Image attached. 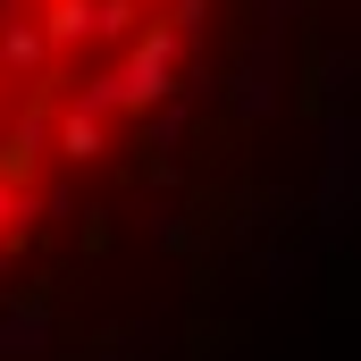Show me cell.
<instances>
[{
    "mask_svg": "<svg viewBox=\"0 0 361 361\" xmlns=\"http://www.w3.org/2000/svg\"><path fill=\"white\" fill-rule=\"evenodd\" d=\"M210 0H0V269L177 126Z\"/></svg>",
    "mask_w": 361,
    "mask_h": 361,
    "instance_id": "obj_1",
    "label": "cell"
}]
</instances>
